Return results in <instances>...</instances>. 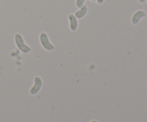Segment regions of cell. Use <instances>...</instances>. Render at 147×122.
Instances as JSON below:
<instances>
[{
	"mask_svg": "<svg viewBox=\"0 0 147 122\" xmlns=\"http://www.w3.org/2000/svg\"><path fill=\"white\" fill-rule=\"evenodd\" d=\"M14 41H15V44L17 47L22 53L27 54V53H30L32 51L31 48L25 44L24 39H23V37H22L20 34H16L14 35Z\"/></svg>",
	"mask_w": 147,
	"mask_h": 122,
	"instance_id": "cell-1",
	"label": "cell"
},
{
	"mask_svg": "<svg viewBox=\"0 0 147 122\" xmlns=\"http://www.w3.org/2000/svg\"><path fill=\"white\" fill-rule=\"evenodd\" d=\"M40 41L41 43V45L42 46L43 48L45 50L48 51H53L55 49V46L50 43V40H49L48 36L46 33L42 32L40 35Z\"/></svg>",
	"mask_w": 147,
	"mask_h": 122,
	"instance_id": "cell-2",
	"label": "cell"
},
{
	"mask_svg": "<svg viewBox=\"0 0 147 122\" xmlns=\"http://www.w3.org/2000/svg\"><path fill=\"white\" fill-rule=\"evenodd\" d=\"M42 86V80L40 77H35L34 78V84L30 89V94L32 95H35L40 91Z\"/></svg>",
	"mask_w": 147,
	"mask_h": 122,
	"instance_id": "cell-3",
	"label": "cell"
},
{
	"mask_svg": "<svg viewBox=\"0 0 147 122\" xmlns=\"http://www.w3.org/2000/svg\"><path fill=\"white\" fill-rule=\"evenodd\" d=\"M146 16V13L145 11H142V10H139L136 12L134 13V14L133 15L131 19V22L134 25H136L139 22V21L141 20V19L143 18Z\"/></svg>",
	"mask_w": 147,
	"mask_h": 122,
	"instance_id": "cell-4",
	"label": "cell"
},
{
	"mask_svg": "<svg viewBox=\"0 0 147 122\" xmlns=\"http://www.w3.org/2000/svg\"><path fill=\"white\" fill-rule=\"evenodd\" d=\"M69 21H70V28L71 31H76L78 27V19L75 17L73 14H70L68 16Z\"/></svg>",
	"mask_w": 147,
	"mask_h": 122,
	"instance_id": "cell-5",
	"label": "cell"
},
{
	"mask_svg": "<svg viewBox=\"0 0 147 122\" xmlns=\"http://www.w3.org/2000/svg\"><path fill=\"white\" fill-rule=\"evenodd\" d=\"M87 13L88 7L85 4V5H83L81 8H80V9H79L78 11H77L75 13V17H76L78 19H80L83 18V17L87 14Z\"/></svg>",
	"mask_w": 147,
	"mask_h": 122,
	"instance_id": "cell-6",
	"label": "cell"
},
{
	"mask_svg": "<svg viewBox=\"0 0 147 122\" xmlns=\"http://www.w3.org/2000/svg\"><path fill=\"white\" fill-rule=\"evenodd\" d=\"M86 0H76V6H77L78 8H81L83 5H84V3Z\"/></svg>",
	"mask_w": 147,
	"mask_h": 122,
	"instance_id": "cell-7",
	"label": "cell"
},
{
	"mask_svg": "<svg viewBox=\"0 0 147 122\" xmlns=\"http://www.w3.org/2000/svg\"><path fill=\"white\" fill-rule=\"evenodd\" d=\"M96 1H97L98 4H103V1H104V0H96Z\"/></svg>",
	"mask_w": 147,
	"mask_h": 122,
	"instance_id": "cell-8",
	"label": "cell"
},
{
	"mask_svg": "<svg viewBox=\"0 0 147 122\" xmlns=\"http://www.w3.org/2000/svg\"><path fill=\"white\" fill-rule=\"evenodd\" d=\"M146 1V0H139V1L140 3H144Z\"/></svg>",
	"mask_w": 147,
	"mask_h": 122,
	"instance_id": "cell-9",
	"label": "cell"
},
{
	"mask_svg": "<svg viewBox=\"0 0 147 122\" xmlns=\"http://www.w3.org/2000/svg\"><path fill=\"white\" fill-rule=\"evenodd\" d=\"M90 1H96V0H90Z\"/></svg>",
	"mask_w": 147,
	"mask_h": 122,
	"instance_id": "cell-10",
	"label": "cell"
},
{
	"mask_svg": "<svg viewBox=\"0 0 147 122\" xmlns=\"http://www.w3.org/2000/svg\"><path fill=\"white\" fill-rule=\"evenodd\" d=\"M91 122H98L97 121H92Z\"/></svg>",
	"mask_w": 147,
	"mask_h": 122,
	"instance_id": "cell-11",
	"label": "cell"
}]
</instances>
